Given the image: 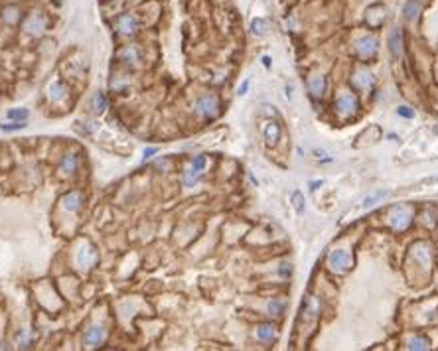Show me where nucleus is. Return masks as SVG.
Returning <instances> with one entry per match:
<instances>
[{"label":"nucleus","mask_w":438,"mask_h":351,"mask_svg":"<svg viewBox=\"0 0 438 351\" xmlns=\"http://www.w3.org/2000/svg\"><path fill=\"white\" fill-rule=\"evenodd\" d=\"M156 152H158L156 148H146V150H144V160H148V158H152V156H154Z\"/></svg>","instance_id":"obj_35"},{"label":"nucleus","mask_w":438,"mask_h":351,"mask_svg":"<svg viewBox=\"0 0 438 351\" xmlns=\"http://www.w3.org/2000/svg\"><path fill=\"white\" fill-rule=\"evenodd\" d=\"M56 2H59V0H56Z\"/></svg>","instance_id":"obj_39"},{"label":"nucleus","mask_w":438,"mask_h":351,"mask_svg":"<svg viewBox=\"0 0 438 351\" xmlns=\"http://www.w3.org/2000/svg\"><path fill=\"white\" fill-rule=\"evenodd\" d=\"M308 89H310V93H312L314 97H322L324 91H326V79H324L322 75L312 77V79L308 81Z\"/></svg>","instance_id":"obj_15"},{"label":"nucleus","mask_w":438,"mask_h":351,"mask_svg":"<svg viewBox=\"0 0 438 351\" xmlns=\"http://www.w3.org/2000/svg\"><path fill=\"white\" fill-rule=\"evenodd\" d=\"M6 117L10 120H26L30 117V113H28V109H10Z\"/></svg>","instance_id":"obj_26"},{"label":"nucleus","mask_w":438,"mask_h":351,"mask_svg":"<svg viewBox=\"0 0 438 351\" xmlns=\"http://www.w3.org/2000/svg\"><path fill=\"white\" fill-rule=\"evenodd\" d=\"M373 75L369 73V71H357L355 75H353V83H355V87H359V89H369L371 85H373Z\"/></svg>","instance_id":"obj_16"},{"label":"nucleus","mask_w":438,"mask_h":351,"mask_svg":"<svg viewBox=\"0 0 438 351\" xmlns=\"http://www.w3.org/2000/svg\"><path fill=\"white\" fill-rule=\"evenodd\" d=\"M115 28H117L120 34H126V36H128V34H134V32H136L138 22H136V18H134V16L124 14V16H118V18H117Z\"/></svg>","instance_id":"obj_7"},{"label":"nucleus","mask_w":438,"mask_h":351,"mask_svg":"<svg viewBox=\"0 0 438 351\" xmlns=\"http://www.w3.org/2000/svg\"><path fill=\"white\" fill-rule=\"evenodd\" d=\"M26 120H12V122H6V124H0V130L4 132H16V130H22L26 128Z\"/></svg>","instance_id":"obj_24"},{"label":"nucleus","mask_w":438,"mask_h":351,"mask_svg":"<svg viewBox=\"0 0 438 351\" xmlns=\"http://www.w3.org/2000/svg\"><path fill=\"white\" fill-rule=\"evenodd\" d=\"M263 65H266V67L270 65V58H268V56H264V58H263Z\"/></svg>","instance_id":"obj_37"},{"label":"nucleus","mask_w":438,"mask_h":351,"mask_svg":"<svg viewBox=\"0 0 438 351\" xmlns=\"http://www.w3.org/2000/svg\"><path fill=\"white\" fill-rule=\"evenodd\" d=\"M418 12H420V4H418V0H407V4H405V8H403V16L407 18V20H416V16H418Z\"/></svg>","instance_id":"obj_17"},{"label":"nucleus","mask_w":438,"mask_h":351,"mask_svg":"<svg viewBox=\"0 0 438 351\" xmlns=\"http://www.w3.org/2000/svg\"><path fill=\"white\" fill-rule=\"evenodd\" d=\"M117 56H118V59H122V61H126V63H138V61H140V52H138L136 46H126V48H122Z\"/></svg>","instance_id":"obj_14"},{"label":"nucleus","mask_w":438,"mask_h":351,"mask_svg":"<svg viewBox=\"0 0 438 351\" xmlns=\"http://www.w3.org/2000/svg\"><path fill=\"white\" fill-rule=\"evenodd\" d=\"M44 28H46V18L42 16V14H34V16H30L28 18V22H26V30L30 32V34H42L44 32Z\"/></svg>","instance_id":"obj_12"},{"label":"nucleus","mask_w":438,"mask_h":351,"mask_svg":"<svg viewBox=\"0 0 438 351\" xmlns=\"http://www.w3.org/2000/svg\"><path fill=\"white\" fill-rule=\"evenodd\" d=\"M266 28H268V24H266V20H263V18H255V20L251 22V32H253L255 36H264V34H266Z\"/></svg>","instance_id":"obj_22"},{"label":"nucleus","mask_w":438,"mask_h":351,"mask_svg":"<svg viewBox=\"0 0 438 351\" xmlns=\"http://www.w3.org/2000/svg\"><path fill=\"white\" fill-rule=\"evenodd\" d=\"M81 204H83V198H81L79 192H69V194L63 196V200H61V207H63L65 211H77V209L81 207Z\"/></svg>","instance_id":"obj_10"},{"label":"nucleus","mask_w":438,"mask_h":351,"mask_svg":"<svg viewBox=\"0 0 438 351\" xmlns=\"http://www.w3.org/2000/svg\"><path fill=\"white\" fill-rule=\"evenodd\" d=\"M320 186H322V180H318V182H310V190H312V192H316Z\"/></svg>","instance_id":"obj_36"},{"label":"nucleus","mask_w":438,"mask_h":351,"mask_svg":"<svg viewBox=\"0 0 438 351\" xmlns=\"http://www.w3.org/2000/svg\"><path fill=\"white\" fill-rule=\"evenodd\" d=\"M91 107H93V111L103 113V111L107 109V97H105V93L97 91V93L93 95V99H91Z\"/></svg>","instance_id":"obj_20"},{"label":"nucleus","mask_w":438,"mask_h":351,"mask_svg":"<svg viewBox=\"0 0 438 351\" xmlns=\"http://www.w3.org/2000/svg\"><path fill=\"white\" fill-rule=\"evenodd\" d=\"M192 168L198 170V172H204V168H205V156H198V158H194V160H192Z\"/></svg>","instance_id":"obj_31"},{"label":"nucleus","mask_w":438,"mask_h":351,"mask_svg":"<svg viewBox=\"0 0 438 351\" xmlns=\"http://www.w3.org/2000/svg\"><path fill=\"white\" fill-rule=\"evenodd\" d=\"M274 335H276V331H274V325H270V323H263L257 327V337L261 341H272Z\"/></svg>","instance_id":"obj_18"},{"label":"nucleus","mask_w":438,"mask_h":351,"mask_svg":"<svg viewBox=\"0 0 438 351\" xmlns=\"http://www.w3.org/2000/svg\"><path fill=\"white\" fill-rule=\"evenodd\" d=\"M194 109L200 117H207V118H213L219 111V101L215 95H204L200 97L196 103H194Z\"/></svg>","instance_id":"obj_2"},{"label":"nucleus","mask_w":438,"mask_h":351,"mask_svg":"<svg viewBox=\"0 0 438 351\" xmlns=\"http://www.w3.org/2000/svg\"><path fill=\"white\" fill-rule=\"evenodd\" d=\"M351 255H350V251H344V249H336V251H332L330 253V257H328V264H330V268L334 270V272H344V270H348L350 266H351Z\"/></svg>","instance_id":"obj_4"},{"label":"nucleus","mask_w":438,"mask_h":351,"mask_svg":"<svg viewBox=\"0 0 438 351\" xmlns=\"http://www.w3.org/2000/svg\"><path fill=\"white\" fill-rule=\"evenodd\" d=\"M434 132H436V134H438V126H436V128H434Z\"/></svg>","instance_id":"obj_38"},{"label":"nucleus","mask_w":438,"mask_h":351,"mask_svg":"<svg viewBox=\"0 0 438 351\" xmlns=\"http://www.w3.org/2000/svg\"><path fill=\"white\" fill-rule=\"evenodd\" d=\"M412 221V207L409 205H395L391 209V227L397 231H403Z\"/></svg>","instance_id":"obj_1"},{"label":"nucleus","mask_w":438,"mask_h":351,"mask_svg":"<svg viewBox=\"0 0 438 351\" xmlns=\"http://www.w3.org/2000/svg\"><path fill=\"white\" fill-rule=\"evenodd\" d=\"M75 170H77V160H75V156H73V154H65L63 160H61V172L73 174Z\"/></svg>","instance_id":"obj_21"},{"label":"nucleus","mask_w":438,"mask_h":351,"mask_svg":"<svg viewBox=\"0 0 438 351\" xmlns=\"http://www.w3.org/2000/svg\"><path fill=\"white\" fill-rule=\"evenodd\" d=\"M357 54L361 58H371L377 54V38L373 36H365L357 42Z\"/></svg>","instance_id":"obj_8"},{"label":"nucleus","mask_w":438,"mask_h":351,"mask_svg":"<svg viewBox=\"0 0 438 351\" xmlns=\"http://www.w3.org/2000/svg\"><path fill=\"white\" fill-rule=\"evenodd\" d=\"M95 259H97L95 251H93L89 245H83V247L79 249V253H77V266H79L81 270H87V268L93 266Z\"/></svg>","instance_id":"obj_6"},{"label":"nucleus","mask_w":438,"mask_h":351,"mask_svg":"<svg viewBox=\"0 0 438 351\" xmlns=\"http://www.w3.org/2000/svg\"><path fill=\"white\" fill-rule=\"evenodd\" d=\"M292 205H294L296 213H304V196H302V192L292 194Z\"/></svg>","instance_id":"obj_29"},{"label":"nucleus","mask_w":438,"mask_h":351,"mask_svg":"<svg viewBox=\"0 0 438 351\" xmlns=\"http://www.w3.org/2000/svg\"><path fill=\"white\" fill-rule=\"evenodd\" d=\"M18 20V8L16 6H10V8H6L4 10V22H8V24H14Z\"/></svg>","instance_id":"obj_30"},{"label":"nucleus","mask_w":438,"mask_h":351,"mask_svg":"<svg viewBox=\"0 0 438 351\" xmlns=\"http://www.w3.org/2000/svg\"><path fill=\"white\" fill-rule=\"evenodd\" d=\"M263 132H264V140H266L268 146H274V144L278 142V138H280V126H278L276 122H272V120L264 124V130H263Z\"/></svg>","instance_id":"obj_13"},{"label":"nucleus","mask_w":438,"mask_h":351,"mask_svg":"<svg viewBox=\"0 0 438 351\" xmlns=\"http://www.w3.org/2000/svg\"><path fill=\"white\" fill-rule=\"evenodd\" d=\"M357 109H359V103H357V99H355L351 93H342V95L336 99V111H338V115L344 117V118L355 115Z\"/></svg>","instance_id":"obj_3"},{"label":"nucleus","mask_w":438,"mask_h":351,"mask_svg":"<svg viewBox=\"0 0 438 351\" xmlns=\"http://www.w3.org/2000/svg\"><path fill=\"white\" fill-rule=\"evenodd\" d=\"M430 347V341L426 337H412L409 341V349H428Z\"/></svg>","instance_id":"obj_28"},{"label":"nucleus","mask_w":438,"mask_h":351,"mask_svg":"<svg viewBox=\"0 0 438 351\" xmlns=\"http://www.w3.org/2000/svg\"><path fill=\"white\" fill-rule=\"evenodd\" d=\"M401 117H407V118H412L414 117V111L410 109V107H399V111H397Z\"/></svg>","instance_id":"obj_32"},{"label":"nucleus","mask_w":438,"mask_h":351,"mask_svg":"<svg viewBox=\"0 0 438 351\" xmlns=\"http://www.w3.org/2000/svg\"><path fill=\"white\" fill-rule=\"evenodd\" d=\"M284 308H286V302L280 300V298H274V300L268 304V312H270L272 316H280V314L284 312Z\"/></svg>","instance_id":"obj_25"},{"label":"nucleus","mask_w":438,"mask_h":351,"mask_svg":"<svg viewBox=\"0 0 438 351\" xmlns=\"http://www.w3.org/2000/svg\"><path fill=\"white\" fill-rule=\"evenodd\" d=\"M290 272H292L290 264H280V268H278V274H280V276H288Z\"/></svg>","instance_id":"obj_34"},{"label":"nucleus","mask_w":438,"mask_h":351,"mask_svg":"<svg viewBox=\"0 0 438 351\" xmlns=\"http://www.w3.org/2000/svg\"><path fill=\"white\" fill-rule=\"evenodd\" d=\"M249 85H251V81H249V79H245V81L241 83V87H239V91H237V93H239L241 97H243V95H247V91H249Z\"/></svg>","instance_id":"obj_33"},{"label":"nucleus","mask_w":438,"mask_h":351,"mask_svg":"<svg viewBox=\"0 0 438 351\" xmlns=\"http://www.w3.org/2000/svg\"><path fill=\"white\" fill-rule=\"evenodd\" d=\"M385 6H381V4H377V6H371L369 10H367V24L369 26H381L383 24V20H385Z\"/></svg>","instance_id":"obj_11"},{"label":"nucleus","mask_w":438,"mask_h":351,"mask_svg":"<svg viewBox=\"0 0 438 351\" xmlns=\"http://www.w3.org/2000/svg\"><path fill=\"white\" fill-rule=\"evenodd\" d=\"M50 97H52V101H61L63 97H65V87L61 85V83H52V87H50Z\"/></svg>","instance_id":"obj_23"},{"label":"nucleus","mask_w":438,"mask_h":351,"mask_svg":"<svg viewBox=\"0 0 438 351\" xmlns=\"http://www.w3.org/2000/svg\"><path fill=\"white\" fill-rule=\"evenodd\" d=\"M389 52L393 58H399L403 52V34L399 26H393L391 34H389Z\"/></svg>","instance_id":"obj_9"},{"label":"nucleus","mask_w":438,"mask_h":351,"mask_svg":"<svg viewBox=\"0 0 438 351\" xmlns=\"http://www.w3.org/2000/svg\"><path fill=\"white\" fill-rule=\"evenodd\" d=\"M387 196H389V192H377V194H373V196L365 198L361 205H363V207H373L377 202H381V200H383V198H387Z\"/></svg>","instance_id":"obj_27"},{"label":"nucleus","mask_w":438,"mask_h":351,"mask_svg":"<svg viewBox=\"0 0 438 351\" xmlns=\"http://www.w3.org/2000/svg\"><path fill=\"white\" fill-rule=\"evenodd\" d=\"M83 341H85L87 347H97L99 343L105 341V327L103 325H91L83 333Z\"/></svg>","instance_id":"obj_5"},{"label":"nucleus","mask_w":438,"mask_h":351,"mask_svg":"<svg viewBox=\"0 0 438 351\" xmlns=\"http://www.w3.org/2000/svg\"><path fill=\"white\" fill-rule=\"evenodd\" d=\"M200 176H202V172H198V170H194L192 166L184 172V184L188 186V188H194L198 182H200Z\"/></svg>","instance_id":"obj_19"}]
</instances>
